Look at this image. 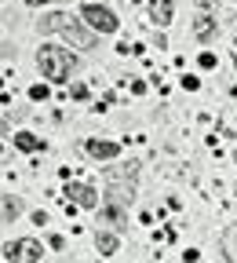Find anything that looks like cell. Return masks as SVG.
I'll return each instance as SVG.
<instances>
[{
    "label": "cell",
    "instance_id": "cell-6",
    "mask_svg": "<svg viewBox=\"0 0 237 263\" xmlns=\"http://www.w3.org/2000/svg\"><path fill=\"white\" fill-rule=\"evenodd\" d=\"M66 194H70V201L81 205V209H98V190L84 186V183H70L66 186Z\"/></svg>",
    "mask_w": 237,
    "mask_h": 263
},
{
    "label": "cell",
    "instance_id": "cell-8",
    "mask_svg": "<svg viewBox=\"0 0 237 263\" xmlns=\"http://www.w3.org/2000/svg\"><path fill=\"white\" fill-rule=\"evenodd\" d=\"M150 15L157 26H168L172 22V0H150Z\"/></svg>",
    "mask_w": 237,
    "mask_h": 263
},
{
    "label": "cell",
    "instance_id": "cell-2",
    "mask_svg": "<svg viewBox=\"0 0 237 263\" xmlns=\"http://www.w3.org/2000/svg\"><path fill=\"white\" fill-rule=\"evenodd\" d=\"M37 66H41V73H44L51 84H62V81H70V73L77 70V55H70L66 48L44 44V48L37 51Z\"/></svg>",
    "mask_w": 237,
    "mask_h": 263
},
{
    "label": "cell",
    "instance_id": "cell-7",
    "mask_svg": "<svg viewBox=\"0 0 237 263\" xmlns=\"http://www.w3.org/2000/svg\"><path fill=\"white\" fill-rule=\"evenodd\" d=\"M88 154L98 157V161H110V157L121 154V146H117V143H103V139H91V143H88Z\"/></svg>",
    "mask_w": 237,
    "mask_h": 263
},
{
    "label": "cell",
    "instance_id": "cell-13",
    "mask_svg": "<svg viewBox=\"0 0 237 263\" xmlns=\"http://www.w3.org/2000/svg\"><path fill=\"white\" fill-rule=\"evenodd\" d=\"M226 256L237 259V230H230V234H226Z\"/></svg>",
    "mask_w": 237,
    "mask_h": 263
},
{
    "label": "cell",
    "instance_id": "cell-12",
    "mask_svg": "<svg viewBox=\"0 0 237 263\" xmlns=\"http://www.w3.org/2000/svg\"><path fill=\"white\" fill-rule=\"evenodd\" d=\"M22 212V201H18V197H8V201H4V219H15Z\"/></svg>",
    "mask_w": 237,
    "mask_h": 263
},
{
    "label": "cell",
    "instance_id": "cell-15",
    "mask_svg": "<svg viewBox=\"0 0 237 263\" xmlns=\"http://www.w3.org/2000/svg\"><path fill=\"white\" fill-rule=\"evenodd\" d=\"M201 66H205V70H212V66H215V55L205 51V55H201Z\"/></svg>",
    "mask_w": 237,
    "mask_h": 263
},
{
    "label": "cell",
    "instance_id": "cell-5",
    "mask_svg": "<svg viewBox=\"0 0 237 263\" xmlns=\"http://www.w3.org/2000/svg\"><path fill=\"white\" fill-rule=\"evenodd\" d=\"M81 15H84V22H88L95 33H113V29H117V15H113V11H106V8H98L95 0H91V4H84V11H81Z\"/></svg>",
    "mask_w": 237,
    "mask_h": 263
},
{
    "label": "cell",
    "instance_id": "cell-17",
    "mask_svg": "<svg viewBox=\"0 0 237 263\" xmlns=\"http://www.w3.org/2000/svg\"><path fill=\"white\" fill-rule=\"evenodd\" d=\"M8 132H11V128H8V121H0V136H8Z\"/></svg>",
    "mask_w": 237,
    "mask_h": 263
},
{
    "label": "cell",
    "instance_id": "cell-11",
    "mask_svg": "<svg viewBox=\"0 0 237 263\" xmlns=\"http://www.w3.org/2000/svg\"><path fill=\"white\" fill-rule=\"evenodd\" d=\"M15 146L26 150V154H33V150L41 146V139H37V136H26V132H22V136H15Z\"/></svg>",
    "mask_w": 237,
    "mask_h": 263
},
{
    "label": "cell",
    "instance_id": "cell-16",
    "mask_svg": "<svg viewBox=\"0 0 237 263\" xmlns=\"http://www.w3.org/2000/svg\"><path fill=\"white\" fill-rule=\"evenodd\" d=\"M22 4H33V8H37V4H51V0H22Z\"/></svg>",
    "mask_w": 237,
    "mask_h": 263
},
{
    "label": "cell",
    "instance_id": "cell-10",
    "mask_svg": "<svg viewBox=\"0 0 237 263\" xmlns=\"http://www.w3.org/2000/svg\"><path fill=\"white\" fill-rule=\"evenodd\" d=\"M95 249H98V256H113L117 252V238L113 234H95Z\"/></svg>",
    "mask_w": 237,
    "mask_h": 263
},
{
    "label": "cell",
    "instance_id": "cell-18",
    "mask_svg": "<svg viewBox=\"0 0 237 263\" xmlns=\"http://www.w3.org/2000/svg\"><path fill=\"white\" fill-rule=\"evenodd\" d=\"M197 4H201V8H212V0H197Z\"/></svg>",
    "mask_w": 237,
    "mask_h": 263
},
{
    "label": "cell",
    "instance_id": "cell-4",
    "mask_svg": "<svg viewBox=\"0 0 237 263\" xmlns=\"http://www.w3.org/2000/svg\"><path fill=\"white\" fill-rule=\"evenodd\" d=\"M41 256H44V245L33 238H18V241L4 245V259H11V263H37Z\"/></svg>",
    "mask_w": 237,
    "mask_h": 263
},
{
    "label": "cell",
    "instance_id": "cell-14",
    "mask_svg": "<svg viewBox=\"0 0 237 263\" xmlns=\"http://www.w3.org/2000/svg\"><path fill=\"white\" fill-rule=\"evenodd\" d=\"M29 99H37V103H41V99H48V88H44V84H33V88H29Z\"/></svg>",
    "mask_w": 237,
    "mask_h": 263
},
{
    "label": "cell",
    "instance_id": "cell-9",
    "mask_svg": "<svg viewBox=\"0 0 237 263\" xmlns=\"http://www.w3.org/2000/svg\"><path fill=\"white\" fill-rule=\"evenodd\" d=\"M193 33L201 41H208V37H215V18H208V15H201L197 22H193Z\"/></svg>",
    "mask_w": 237,
    "mask_h": 263
},
{
    "label": "cell",
    "instance_id": "cell-3",
    "mask_svg": "<svg viewBox=\"0 0 237 263\" xmlns=\"http://www.w3.org/2000/svg\"><path fill=\"white\" fill-rule=\"evenodd\" d=\"M41 33H62L66 41H73L77 48H95V37L77 22V18H70V15H62V11H55V15H44L41 22Z\"/></svg>",
    "mask_w": 237,
    "mask_h": 263
},
{
    "label": "cell",
    "instance_id": "cell-1",
    "mask_svg": "<svg viewBox=\"0 0 237 263\" xmlns=\"http://www.w3.org/2000/svg\"><path fill=\"white\" fill-rule=\"evenodd\" d=\"M135 172H139V164L135 161H128L124 168H106V205H113V209H128L131 205V197H135Z\"/></svg>",
    "mask_w": 237,
    "mask_h": 263
}]
</instances>
